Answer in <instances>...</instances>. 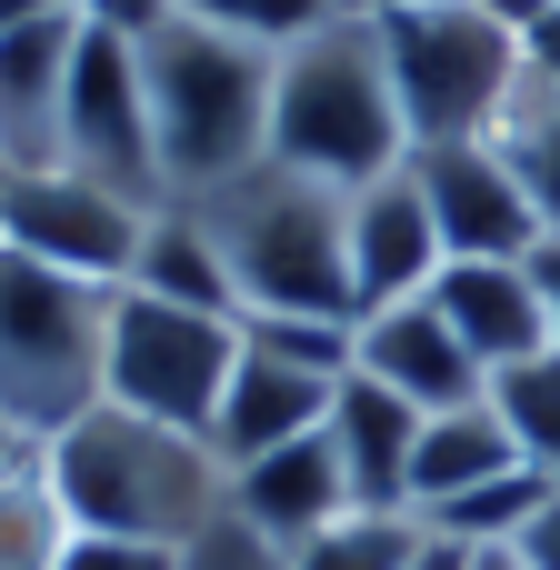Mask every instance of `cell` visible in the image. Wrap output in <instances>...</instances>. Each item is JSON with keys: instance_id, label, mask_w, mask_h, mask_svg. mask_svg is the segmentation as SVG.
<instances>
[{"instance_id": "cb8c5ba5", "label": "cell", "mask_w": 560, "mask_h": 570, "mask_svg": "<svg viewBox=\"0 0 560 570\" xmlns=\"http://www.w3.org/2000/svg\"><path fill=\"white\" fill-rule=\"evenodd\" d=\"M170 10H190V20H210V30H240V40H261V50H291L301 30L351 20V10H371V0H170Z\"/></svg>"}, {"instance_id": "484cf974", "label": "cell", "mask_w": 560, "mask_h": 570, "mask_svg": "<svg viewBox=\"0 0 560 570\" xmlns=\"http://www.w3.org/2000/svg\"><path fill=\"white\" fill-rule=\"evenodd\" d=\"M60 570H180V551H160V541H100V531H80Z\"/></svg>"}, {"instance_id": "9a60e30c", "label": "cell", "mask_w": 560, "mask_h": 570, "mask_svg": "<svg viewBox=\"0 0 560 570\" xmlns=\"http://www.w3.org/2000/svg\"><path fill=\"white\" fill-rule=\"evenodd\" d=\"M331 391H341L331 371H301V361L240 341V371H230V391H220V411H210L220 471H240V461H261V451H281V441H311V431L331 421Z\"/></svg>"}, {"instance_id": "f546056e", "label": "cell", "mask_w": 560, "mask_h": 570, "mask_svg": "<svg viewBox=\"0 0 560 570\" xmlns=\"http://www.w3.org/2000/svg\"><path fill=\"white\" fill-rule=\"evenodd\" d=\"M20 461H40V441H30V431H20V421H10V411H0V481H10V471H20Z\"/></svg>"}, {"instance_id": "277c9868", "label": "cell", "mask_w": 560, "mask_h": 570, "mask_svg": "<svg viewBox=\"0 0 560 570\" xmlns=\"http://www.w3.org/2000/svg\"><path fill=\"white\" fill-rule=\"evenodd\" d=\"M271 160L331 180V190H361L381 170L411 160V130H401V90H391V60H381V20L351 10V20H321L281 50V80H271Z\"/></svg>"}, {"instance_id": "7402d4cb", "label": "cell", "mask_w": 560, "mask_h": 570, "mask_svg": "<svg viewBox=\"0 0 560 570\" xmlns=\"http://www.w3.org/2000/svg\"><path fill=\"white\" fill-rule=\"evenodd\" d=\"M70 541H80V521H70L60 481H50L40 461H20V471L0 481V570H60Z\"/></svg>"}, {"instance_id": "603a6c76", "label": "cell", "mask_w": 560, "mask_h": 570, "mask_svg": "<svg viewBox=\"0 0 560 570\" xmlns=\"http://www.w3.org/2000/svg\"><path fill=\"white\" fill-rule=\"evenodd\" d=\"M491 411H501L511 451H521V461L560 491V351L521 361V371H501V381H491Z\"/></svg>"}, {"instance_id": "2e32d148", "label": "cell", "mask_w": 560, "mask_h": 570, "mask_svg": "<svg viewBox=\"0 0 560 570\" xmlns=\"http://www.w3.org/2000/svg\"><path fill=\"white\" fill-rule=\"evenodd\" d=\"M230 511H240L261 541H281V551H301L311 531H331V521L351 511V481H341L331 431H311V441H281V451L240 461V471H230Z\"/></svg>"}, {"instance_id": "1f68e13d", "label": "cell", "mask_w": 560, "mask_h": 570, "mask_svg": "<svg viewBox=\"0 0 560 570\" xmlns=\"http://www.w3.org/2000/svg\"><path fill=\"white\" fill-rule=\"evenodd\" d=\"M461 570H521L511 551H461Z\"/></svg>"}, {"instance_id": "f1b7e54d", "label": "cell", "mask_w": 560, "mask_h": 570, "mask_svg": "<svg viewBox=\"0 0 560 570\" xmlns=\"http://www.w3.org/2000/svg\"><path fill=\"white\" fill-rule=\"evenodd\" d=\"M60 10H80V0H0V40L30 30V20H60Z\"/></svg>"}, {"instance_id": "3957f363", "label": "cell", "mask_w": 560, "mask_h": 570, "mask_svg": "<svg viewBox=\"0 0 560 570\" xmlns=\"http://www.w3.org/2000/svg\"><path fill=\"white\" fill-rule=\"evenodd\" d=\"M200 230L230 261L240 311H301V321H361L351 291V190L291 170V160H250L240 180L190 200Z\"/></svg>"}, {"instance_id": "d4e9b609", "label": "cell", "mask_w": 560, "mask_h": 570, "mask_svg": "<svg viewBox=\"0 0 560 570\" xmlns=\"http://www.w3.org/2000/svg\"><path fill=\"white\" fill-rule=\"evenodd\" d=\"M180 570H291V551H281V541H261V531H250V521L220 501V521H210V531L180 551Z\"/></svg>"}, {"instance_id": "e0dca14e", "label": "cell", "mask_w": 560, "mask_h": 570, "mask_svg": "<svg viewBox=\"0 0 560 570\" xmlns=\"http://www.w3.org/2000/svg\"><path fill=\"white\" fill-rule=\"evenodd\" d=\"M331 451H341V481H351V511H411V451H421V411L381 381H341L331 391Z\"/></svg>"}, {"instance_id": "8fae6325", "label": "cell", "mask_w": 560, "mask_h": 570, "mask_svg": "<svg viewBox=\"0 0 560 570\" xmlns=\"http://www.w3.org/2000/svg\"><path fill=\"white\" fill-rule=\"evenodd\" d=\"M351 371L381 381V391H401L421 421H431V411H471V401H491V371L461 351V331L431 311V291H421V301H391V311H361V331H351Z\"/></svg>"}, {"instance_id": "83f0119b", "label": "cell", "mask_w": 560, "mask_h": 570, "mask_svg": "<svg viewBox=\"0 0 560 570\" xmlns=\"http://www.w3.org/2000/svg\"><path fill=\"white\" fill-rule=\"evenodd\" d=\"M531 281H541V311H551V351H560V240L531 250Z\"/></svg>"}, {"instance_id": "4dcf8cb0", "label": "cell", "mask_w": 560, "mask_h": 570, "mask_svg": "<svg viewBox=\"0 0 560 570\" xmlns=\"http://www.w3.org/2000/svg\"><path fill=\"white\" fill-rule=\"evenodd\" d=\"M531 70H551V80H560V10L531 30Z\"/></svg>"}, {"instance_id": "4316f807", "label": "cell", "mask_w": 560, "mask_h": 570, "mask_svg": "<svg viewBox=\"0 0 560 570\" xmlns=\"http://www.w3.org/2000/svg\"><path fill=\"white\" fill-rule=\"evenodd\" d=\"M511 561H521V570H560V491L541 501V511H531V521H521V541H511Z\"/></svg>"}, {"instance_id": "52a82bcc", "label": "cell", "mask_w": 560, "mask_h": 570, "mask_svg": "<svg viewBox=\"0 0 560 570\" xmlns=\"http://www.w3.org/2000/svg\"><path fill=\"white\" fill-rule=\"evenodd\" d=\"M240 371V321L210 311H170L150 291H110V401L170 431L210 441V411Z\"/></svg>"}, {"instance_id": "7c38bea8", "label": "cell", "mask_w": 560, "mask_h": 570, "mask_svg": "<svg viewBox=\"0 0 560 570\" xmlns=\"http://www.w3.org/2000/svg\"><path fill=\"white\" fill-rule=\"evenodd\" d=\"M441 261H451V250H441V220H431L411 160L351 190V291H361V311L421 301V291L441 281Z\"/></svg>"}, {"instance_id": "5b68a950", "label": "cell", "mask_w": 560, "mask_h": 570, "mask_svg": "<svg viewBox=\"0 0 560 570\" xmlns=\"http://www.w3.org/2000/svg\"><path fill=\"white\" fill-rule=\"evenodd\" d=\"M371 20H381V60H391L411 150H431V140H491L501 100L531 70V40L511 20H491L481 0H371Z\"/></svg>"}, {"instance_id": "8992f818", "label": "cell", "mask_w": 560, "mask_h": 570, "mask_svg": "<svg viewBox=\"0 0 560 570\" xmlns=\"http://www.w3.org/2000/svg\"><path fill=\"white\" fill-rule=\"evenodd\" d=\"M110 401V291L0 250V411L30 441H60Z\"/></svg>"}, {"instance_id": "ba28073f", "label": "cell", "mask_w": 560, "mask_h": 570, "mask_svg": "<svg viewBox=\"0 0 560 570\" xmlns=\"http://www.w3.org/2000/svg\"><path fill=\"white\" fill-rule=\"evenodd\" d=\"M60 170L160 210L170 170H160V130H150V90H140V50L100 20H80V60H70V130H60Z\"/></svg>"}, {"instance_id": "7a4b0ae2", "label": "cell", "mask_w": 560, "mask_h": 570, "mask_svg": "<svg viewBox=\"0 0 560 570\" xmlns=\"http://www.w3.org/2000/svg\"><path fill=\"white\" fill-rule=\"evenodd\" d=\"M40 471L60 481L70 521L100 531V541H160V551H190L220 501H230V471L200 431H170V421H140L120 401H100L90 421H70L60 441H40Z\"/></svg>"}, {"instance_id": "9c48e42d", "label": "cell", "mask_w": 560, "mask_h": 570, "mask_svg": "<svg viewBox=\"0 0 560 570\" xmlns=\"http://www.w3.org/2000/svg\"><path fill=\"white\" fill-rule=\"evenodd\" d=\"M140 230H150V210L80 180V170H20L10 200H0V250L40 261V271H70V281H100V291L130 281Z\"/></svg>"}, {"instance_id": "4fadbf2b", "label": "cell", "mask_w": 560, "mask_h": 570, "mask_svg": "<svg viewBox=\"0 0 560 570\" xmlns=\"http://www.w3.org/2000/svg\"><path fill=\"white\" fill-rule=\"evenodd\" d=\"M431 311L461 331V351H471L491 381L551 351V311H541V281H531V261H441V281H431Z\"/></svg>"}, {"instance_id": "ac0fdd59", "label": "cell", "mask_w": 560, "mask_h": 570, "mask_svg": "<svg viewBox=\"0 0 560 570\" xmlns=\"http://www.w3.org/2000/svg\"><path fill=\"white\" fill-rule=\"evenodd\" d=\"M120 291H150V301H170V311L240 321L230 261H220V240L200 230V210H190V200H160V210H150V230H140V261H130V281H120Z\"/></svg>"}, {"instance_id": "30bf717a", "label": "cell", "mask_w": 560, "mask_h": 570, "mask_svg": "<svg viewBox=\"0 0 560 570\" xmlns=\"http://www.w3.org/2000/svg\"><path fill=\"white\" fill-rule=\"evenodd\" d=\"M411 180H421L451 261H531L551 240L531 190L511 180V160L491 140H431V150H411Z\"/></svg>"}, {"instance_id": "ffe728a7", "label": "cell", "mask_w": 560, "mask_h": 570, "mask_svg": "<svg viewBox=\"0 0 560 570\" xmlns=\"http://www.w3.org/2000/svg\"><path fill=\"white\" fill-rule=\"evenodd\" d=\"M491 150L511 160V180L531 190L541 230L560 240V80L551 70H521V90H511L501 120H491Z\"/></svg>"}, {"instance_id": "44dd1931", "label": "cell", "mask_w": 560, "mask_h": 570, "mask_svg": "<svg viewBox=\"0 0 560 570\" xmlns=\"http://www.w3.org/2000/svg\"><path fill=\"white\" fill-rule=\"evenodd\" d=\"M431 561V531L421 511H341L331 531H311L291 570H421Z\"/></svg>"}, {"instance_id": "d6986e66", "label": "cell", "mask_w": 560, "mask_h": 570, "mask_svg": "<svg viewBox=\"0 0 560 570\" xmlns=\"http://www.w3.org/2000/svg\"><path fill=\"white\" fill-rule=\"evenodd\" d=\"M501 471H531V461L511 451V431H501L491 401L431 411V421H421V451H411V511H441V501H461V491H481V481H501Z\"/></svg>"}, {"instance_id": "d6a6232c", "label": "cell", "mask_w": 560, "mask_h": 570, "mask_svg": "<svg viewBox=\"0 0 560 570\" xmlns=\"http://www.w3.org/2000/svg\"><path fill=\"white\" fill-rule=\"evenodd\" d=\"M421 570H461V551H441V541H431V561H421Z\"/></svg>"}, {"instance_id": "836d02e7", "label": "cell", "mask_w": 560, "mask_h": 570, "mask_svg": "<svg viewBox=\"0 0 560 570\" xmlns=\"http://www.w3.org/2000/svg\"><path fill=\"white\" fill-rule=\"evenodd\" d=\"M10 180H20V170H10V160H0V200H10Z\"/></svg>"}, {"instance_id": "5bb4252c", "label": "cell", "mask_w": 560, "mask_h": 570, "mask_svg": "<svg viewBox=\"0 0 560 570\" xmlns=\"http://www.w3.org/2000/svg\"><path fill=\"white\" fill-rule=\"evenodd\" d=\"M70 60H80V10L30 20V30L0 40V160H10V170H60Z\"/></svg>"}, {"instance_id": "6da1fadb", "label": "cell", "mask_w": 560, "mask_h": 570, "mask_svg": "<svg viewBox=\"0 0 560 570\" xmlns=\"http://www.w3.org/2000/svg\"><path fill=\"white\" fill-rule=\"evenodd\" d=\"M130 50H140V90H150L170 200H200V190L240 180L250 160H271V80H281V50H261L240 30H210L190 10H160Z\"/></svg>"}]
</instances>
